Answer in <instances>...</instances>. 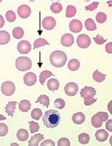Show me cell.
Instances as JSON below:
<instances>
[{
  "label": "cell",
  "mask_w": 112,
  "mask_h": 146,
  "mask_svg": "<svg viewBox=\"0 0 112 146\" xmlns=\"http://www.w3.org/2000/svg\"><path fill=\"white\" fill-rule=\"evenodd\" d=\"M60 121H61V115L56 110L47 111L43 118V122L44 125L48 128L56 127L60 123Z\"/></svg>",
  "instance_id": "1"
},
{
  "label": "cell",
  "mask_w": 112,
  "mask_h": 146,
  "mask_svg": "<svg viewBox=\"0 0 112 146\" xmlns=\"http://www.w3.org/2000/svg\"><path fill=\"white\" fill-rule=\"evenodd\" d=\"M67 56L62 51H54L50 55V62L52 66L56 68H60L66 65Z\"/></svg>",
  "instance_id": "2"
},
{
  "label": "cell",
  "mask_w": 112,
  "mask_h": 146,
  "mask_svg": "<svg viewBox=\"0 0 112 146\" xmlns=\"http://www.w3.org/2000/svg\"><path fill=\"white\" fill-rule=\"evenodd\" d=\"M15 66L19 71H26L32 68V62L28 57H19L15 61Z\"/></svg>",
  "instance_id": "3"
},
{
  "label": "cell",
  "mask_w": 112,
  "mask_h": 146,
  "mask_svg": "<svg viewBox=\"0 0 112 146\" xmlns=\"http://www.w3.org/2000/svg\"><path fill=\"white\" fill-rule=\"evenodd\" d=\"M1 90H2V93L6 96H11L14 94L15 91V86L12 82L7 81L1 86Z\"/></svg>",
  "instance_id": "4"
},
{
  "label": "cell",
  "mask_w": 112,
  "mask_h": 146,
  "mask_svg": "<svg viewBox=\"0 0 112 146\" xmlns=\"http://www.w3.org/2000/svg\"><path fill=\"white\" fill-rule=\"evenodd\" d=\"M77 44H78V47L82 48H86L89 47L91 44L90 37L85 34L79 35L77 38Z\"/></svg>",
  "instance_id": "5"
},
{
  "label": "cell",
  "mask_w": 112,
  "mask_h": 146,
  "mask_svg": "<svg viewBox=\"0 0 112 146\" xmlns=\"http://www.w3.org/2000/svg\"><path fill=\"white\" fill-rule=\"evenodd\" d=\"M78 86L75 82H69L65 86V93L69 96H74L78 93Z\"/></svg>",
  "instance_id": "6"
},
{
  "label": "cell",
  "mask_w": 112,
  "mask_h": 146,
  "mask_svg": "<svg viewBox=\"0 0 112 146\" xmlns=\"http://www.w3.org/2000/svg\"><path fill=\"white\" fill-rule=\"evenodd\" d=\"M17 49L21 54H27L31 51L32 49V45L31 44L27 41V40H22L17 45Z\"/></svg>",
  "instance_id": "7"
},
{
  "label": "cell",
  "mask_w": 112,
  "mask_h": 146,
  "mask_svg": "<svg viewBox=\"0 0 112 146\" xmlns=\"http://www.w3.org/2000/svg\"><path fill=\"white\" fill-rule=\"evenodd\" d=\"M42 26L46 30H52L56 26V20L52 17H45L42 20Z\"/></svg>",
  "instance_id": "8"
},
{
  "label": "cell",
  "mask_w": 112,
  "mask_h": 146,
  "mask_svg": "<svg viewBox=\"0 0 112 146\" xmlns=\"http://www.w3.org/2000/svg\"><path fill=\"white\" fill-rule=\"evenodd\" d=\"M36 80H37L36 75L32 72H29L28 74H26L23 77V82L28 86H32L35 85L36 82Z\"/></svg>",
  "instance_id": "9"
},
{
  "label": "cell",
  "mask_w": 112,
  "mask_h": 146,
  "mask_svg": "<svg viewBox=\"0 0 112 146\" xmlns=\"http://www.w3.org/2000/svg\"><path fill=\"white\" fill-rule=\"evenodd\" d=\"M95 94H96V90L91 86H85L81 90V96L83 99L93 98Z\"/></svg>",
  "instance_id": "10"
},
{
  "label": "cell",
  "mask_w": 112,
  "mask_h": 146,
  "mask_svg": "<svg viewBox=\"0 0 112 146\" xmlns=\"http://www.w3.org/2000/svg\"><path fill=\"white\" fill-rule=\"evenodd\" d=\"M18 14H19L20 18L26 19L28 18L31 15V8L28 7V5H21L19 6V8L17 9Z\"/></svg>",
  "instance_id": "11"
},
{
  "label": "cell",
  "mask_w": 112,
  "mask_h": 146,
  "mask_svg": "<svg viewBox=\"0 0 112 146\" xmlns=\"http://www.w3.org/2000/svg\"><path fill=\"white\" fill-rule=\"evenodd\" d=\"M74 41V38L73 35L70 33H66L61 37V44L65 47H70L71 45H73Z\"/></svg>",
  "instance_id": "12"
},
{
  "label": "cell",
  "mask_w": 112,
  "mask_h": 146,
  "mask_svg": "<svg viewBox=\"0 0 112 146\" xmlns=\"http://www.w3.org/2000/svg\"><path fill=\"white\" fill-rule=\"evenodd\" d=\"M70 29L73 33H80L82 29V23L78 19H74L70 23Z\"/></svg>",
  "instance_id": "13"
},
{
  "label": "cell",
  "mask_w": 112,
  "mask_h": 146,
  "mask_svg": "<svg viewBox=\"0 0 112 146\" xmlns=\"http://www.w3.org/2000/svg\"><path fill=\"white\" fill-rule=\"evenodd\" d=\"M108 137H109V134L107 132H106L105 130L103 129H100L96 132L95 133V137L97 139V141L100 142H104L107 140Z\"/></svg>",
  "instance_id": "14"
},
{
  "label": "cell",
  "mask_w": 112,
  "mask_h": 146,
  "mask_svg": "<svg viewBox=\"0 0 112 146\" xmlns=\"http://www.w3.org/2000/svg\"><path fill=\"white\" fill-rule=\"evenodd\" d=\"M73 122L76 124H82L85 122V116L83 113L82 112H78V113L74 114L73 117H72Z\"/></svg>",
  "instance_id": "15"
},
{
  "label": "cell",
  "mask_w": 112,
  "mask_h": 146,
  "mask_svg": "<svg viewBox=\"0 0 112 146\" xmlns=\"http://www.w3.org/2000/svg\"><path fill=\"white\" fill-rule=\"evenodd\" d=\"M43 139H44V136L42 134H36L30 139V141H28V145L38 146L40 141H41Z\"/></svg>",
  "instance_id": "16"
},
{
  "label": "cell",
  "mask_w": 112,
  "mask_h": 146,
  "mask_svg": "<svg viewBox=\"0 0 112 146\" xmlns=\"http://www.w3.org/2000/svg\"><path fill=\"white\" fill-rule=\"evenodd\" d=\"M47 86H48V89L51 91H55L56 90H58L59 86H60V83L58 80H56V78H51L50 80L48 81V83H47Z\"/></svg>",
  "instance_id": "17"
},
{
  "label": "cell",
  "mask_w": 112,
  "mask_h": 146,
  "mask_svg": "<svg viewBox=\"0 0 112 146\" xmlns=\"http://www.w3.org/2000/svg\"><path fill=\"white\" fill-rule=\"evenodd\" d=\"M103 123V119H102L101 116H100L99 115H98V114L93 115V116H92V118H91V124H92L94 127H102Z\"/></svg>",
  "instance_id": "18"
},
{
  "label": "cell",
  "mask_w": 112,
  "mask_h": 146,
  "mask_svg": "<svg viewBox=\"0 0 112 146\" xmlns=\"http://www.w3.org/2000/svg\"><path fill=\"white\" fill-rule=\"evenodd\" d=\"M11 40L9 33L6 31H0V44L4 45L9 43Z\"/></svg>",
  "instance_id": "19"
},
{
  "label": "cell",
  "mask_w": 112,
  "mask_h": 146,
  "mask_svg": "<svg viewBox=\"0 0 112 146\" xmlns=\"http://www.w3.org/2000/svg\"><path fill=\"white\" fill-rule=\"evenodd\" d=\"M15 107H16V102H9L8 104H7L5 110H6V113L7 114L10 116H13L15 110Z\"/></svg>",
  "instance_id": "20"
},
{
  "label": "cell",
  "mask_w": 112,
  "mask_h": 146,
  "mask_svg": "<svg viewBox=\"0 0 112 146\" xmlns=\"http://www.w3.org/2000/svg\"><path fill=\"white\" fill-rule=\"evenodd\" d=\"M19 108L22 112H28L31 108V103L28 100H22L19 102Z\"/></svg>",
  "instance_id": "21"
},
{
  "label": "cell",
  "mask_w": 112,
  "mask_h": 146,
  "mask_svg": "<svg viewBox=\"0 0 112 146\" xmlns=\"http://www.w3.org/2000/svg\"><path fill=\"white\" fill-rule=\"evenodd\" d=\"M16 137L19 141H26L28 140V137H29V134H28V132L26 129H19V131L17 132Z\"/></svg>",
  "instance_id": "22"
},
{
  "label": "cell",
  "mask_w": 112,
  "mask_h": 146,
  "mask_svg": "<svg viewBox=\"0 0 112 146\" xmlns=\"http://www.w3.org/2000/svg\"><path fill=\"white\" fill-rule=\"evenodd\" d=\"M68 67L71 71H76L79 69L80 62L77 59H71L68 63Z\"/></svg>",
  "instance_id": "23"
},
{
  "label": "cell",
  "mask_w": 112,
  "mask_h": 146,
  "mask_svg": "<svg viewBox=\"0 0 112 146\" xmlns=\"http://www.w3.org/2000/svg\"><path fill=\"white\" fill-rule=\"evenodd\" d=\"M52 74H53L52 73L51 71L44 70L43 71V72H41V74H40V82L42 85H44L47 78H48L49 77H51Z\"/></svg>",
  "instance_id": "24"
},
{
  "label": "cell",
  "mask_w": 112,
  "mask_h": 146,
  "mask_svg": "<svg viewBox=\"0 0 112 146\" xmlns=\"http://www.w3.org/2000/svg\"><path fill=\"white\" fill-rule=\"evenodd\" d=\"M93 80L96 81L97 82H102L105 80L106 78V74H103L102 73H100L98 70H95L93 74Z\"/></svg>",
  "instance_id": "25"
},
{
  "label": "cell",
  "mask_w": 112,
  "mask_h": 146,
  "mask_svg": "<svg viewBox=\"0 0 112 146\" xmlns=\"http://www.w3.org/2000/svg\"><path fill=\"white\" fill-rule=\"evenodd\" d=\"M77 13V9L73 5H69L66 8V17L67 18H71L73 16H74Z\"/></svg>",
  "instance_id": "26"
},
{
  "label": "cell",
  "mask_w": 112,
  "mask_h": 146,
  "mask_svg": "<svg viewBox=\"0 0 112 146\" xmlns=\"http://www.w3.org/2000/svg\"><path fill=\"white\" fill-rule=\"evenodd\" d=\"M12 34H13V36L15 39H21L23 36V29L20 27H17V28H15L12 31Z\"/></svg>",
  "instance_id": "27"
},
{
  "label": "cell",
  "mask_w": 112,
  "mask_h": 146,
  "mask_svg": "<svg viewBox=\"0 0 112 146\" xmlns=\"http://www.w3.org/2000/svg\"><path fill=\"white\" fill-rule=\"evenodd\" d=\"M85 29H87L88 31H94L95 29H97V26H96V24L93 22V20L92 19H86L85 22Z\"/></svg>",
  "instance_id": "28"
},
{
  "label": "cell",
  "mask_w": 112,
  "mask_h": 146,
  "mask_svg": "<svg viewBox=\"0 0 112 146\" xmlns=\"http://www.w3.org/2000/svg\"><path fill=\"white\" fill-rule=\"evenodd\" d=\"M45 44H49V43L46 40H44V39H42V38H39L37 40H35V42H34V49H36V48H40L44 46V45H45Z\"/></svg>",
  "instance_id": "29"
},
{
  "label": "cell",
  "mask_w": 112,
  "mask_h": 146,
  "mask_svg": "<svg viewBox=\"0 0 112 146\" xmlns=\"http://www.w3.org/2000/svg\"><path fill=\"white\" fill-rule=\"evenodd\" d=\"M49 98L47 95H40L38 99L36 100V103H40L44 107H48L49 106Z\"/></svg>",
  "instance_id": "30"
},
{
  "label": "cell",
  "mask_w": 112,
  "mask_h": 146,
  "mask_svg": "<svg viewBox=\"0 0 112 146\" xmlns=\"http://www.w3.org/2000/svg\"><path fill=\"white\" fill-rule=\"evenodd\" d=\"M31 116L32 119H36V120H39L41 116H42V111L39 108L33 109L32 113H31Z\"/></svg>",
  "instance_id": "31"
},
{
  "label": "cell",
  "mask_w": 112,
  "mask_h": 146,
  "mask_svg": "<svg viewBox=\"0 0 112 146\" xmlns=\"http://www.w3.org/2000/svg\"><path fill=\"white\" fill-rule=\"evenodd\" d=\"M50 9H51V11L53 13L57 14V13H60L62 11V6H61L60 3H52L51 5Z\"/></svg>",
  "instance_id": "32"
},
{
  "label": "cell",
  "mask_w": 112,
  "mask_h": 146,
  "mask_svg": "<svg viewBox=\"0 0 112 146\" xmlns=\"http://www.w3.org/2000/svg\"><path fill=\"white\" fill-rule=\"evenodd\" d=\"M78 141L82 145L88 144L89 141V136L86 133H82V134H80L79 137H78Z\"/></svg>",
  "instance_id": "33"
},
{
  "label": "cell",
  "mask_w": 112,
  "mask_h": 146,
  "mask_svg": "<svg viewBox=\"0 0 112 146\" xmlns=\"http://www.w3.org/2000/svg\"><path fill=\"white\" fill-rule=\"evenodd\" d=\"M96 20L99 24H103L107 20V15L103 12H98L96 15Z\"/></svg>",
  "instance_id": "34"
},
{
  "label": "cell",
  "mask_w": 112,
  "mask_h": 146,
  "mask_svg": "<svg viewBox=\"0 0 112 146\" xmlns=\"http://www.w3.org/2000/svg\"><path fill=\"white\" fill-rule=\"evenodd\" d=\"M29 128H30V131L32 133H35L39 131L40 129V125L38 124L36 122H33V121H30L29 122Z\"/></svg>",
  "instance_id": "35"
},
{
  "label": "cell",
  "mask_w": 112,
  "mask_h": 146,
  "mask_svg": "<svg viewBox=\"0 0 112 146\" xmlns=\"http://www.w3.org/2000/svg\"><path fill=\"white\" fill-rule=\"evenodd\" d=\"M54 106L56 107V108L63 109L65 108V106H66V102H65L64 99H57L54 102Z\"/></svg>",
  "instance_id": "36"
},
{
  "label": "cell",
  "mask_w": 112,
  "mask_h": 146,
  "mask_svg": "<svg viewBox=\"0 0 112 146\" xmlns=\"http://www.w3.org/2000/svg\"><path fill=\"white\" fill-rule=\"evenodd\" d=\"M6 18H7V20L9 21V22H14L15 19H16V15H15V13L14 11H8L6 13Z\"/></svg>",
  "instance_id": "37"
},
{
  "label": "cell",
  "mask_w": 112,
  "mask_h": 146,
  "mask_svg": "<svg viewBox=\"0 0 112 146\" xmlns=\"http://www.w3.org/2000/svg\"><path fill=\"white\" fill-rule=\"evenodd\" d=\"M8 132V127L5 123H0V137H5Z\"/></svg>",
  "instance_id": "38"
},
{
  "label": "cell",
  "mask_w": 112,
  "mask_h": 146,
  "mask_svg": "<svg viewBox=\"0 0 112 146\" xmlns=\"http://www.w3.org/2000/svg\"><path fill=\"white\" fill-rule=\"evenodd\" d=\"M57 145L58 146H70V141L69 139L67 138H61L58 142H57Z\"/></svg>",
  "instance_id": "39"
},
{
  "label": "cell",
  "mask_w": 112,
  "mask_h": 146,
  "mask_svg": "<svg viewBox=\"0 0 112 146\" xmlns=\"http://www.w3.org/2000/svg\"><path fill=\"white\" fill-rule=\"evenodd\" d=\"M93 40L97 44H103L105 41H107V39H104L103 36H101L100 35H97V36L93 37Z\"/></svg>",
  "instance_id": "40"
},
{
  "label": "cell",
  "mask_w": 112,
  "mask_h": 146,
  "mask_svg": "<svg viewBox=\"0 0 112 146\" xmlns=\"http://www.w3.org/2000/svg\"><path fill=\"white\" fill-rule=\"evenodd\" d=\"M98 3H99L98 2H93V3H92L89 6H86L85 7V10L86 11H93V10H95L98 7Z\"/></svg>",
  "instance_id": "41"
},
{
  "label": "cell",
  "mask_w": 112,
  "mask_h": 146,
  "mask_svg": "<svg viewBox=\"0 0 112 146\" xmlns=\"http://www.w3.org/2000/svg\"><path fill=\"white\" fill-rule=\"evenodd\" d=\"M84 104L85 106H90L94 103H96L97 99H93V98H88V99H84Z\"/></svg>",
  "instance_id": "42"
},
{
  "label": "cell",
  "mask_w": 112,
  "mask_h": 146,
  "mask_svg": "<svg viewBox=\"0 0 112 146\" xmlns=\"http://www.w3.org/2000/svg\"><path fill=\"white\" fill-rule=\"evenodd\" d=\"M40 146H55V143L51 140H46L45 141L41 143Z\"/></svg>",
  "instance_id": "43"
},
{
  "label": "cell",
  "mask_w": 112,
  "mask_h": 146,
  "mask_svg": "<svg viewBox=\"0 0 112 146\" xmlns=\"http://www.w3.org/2000/svg\"><path fill=\"white\" fill-rule=\"evenodd\" d=\"M98 115H99L101 118L103 119V122L104 121H107L108 119V118H109V115H108V114L107 112H103V111H100V112H98Z\"/></svg>",
  "instance_id": "44"
},
{
  "label": "cell",
  "mask_w": 112,
  "mask_h": 146,
  "mask_svg": "<svg viewBox=\"0 0 112 146\" xmlns=\"http://www.w3.org/2000/svg\"><path fill=\"white\" fill-rule=\"evenodd\" d=\"M106 51L110 54L112 53V42L108 43L106 45Z\"/></svg>",
  "instance_id": "45"
},
{
  "label": "cell",
  "mask_w": 112,
  "mask_h": 146,
  "mask_svg": "<svg viewBox=\"0 0 112 146\" xmlns=\"http://www.w3.org/2000/svg\"><path fill=\"white\" fill-rule=\"evenodd\" d=\"M111 124H112V119H110V120L107 123V125H106V127H107V129L109 132H112Z\"/></svg>",
  "instance_id": "46"
},
{
  "label": "cell",
  "mask_w": 112,
  "mask_h": 146,
  "mask_svg": "<svg viewBox=\"0 0 112 146\" xmlns=\"http://www.w3.org/2000/svg\"><path fill=\"white\" fill-rule=\"evenodd\" d=\"M4 24H5V22H4V19H3V17L2 15H0V29L3 27Z\"/></svg>",
  "instance_id": "47"
},
{
  "label": "cell",
  "mask_w": 112,
  "mask_h": 146,
  "mask_svg": "<svg viewBox=\"0 0 112 146\" xmlns=\"http://www.w3.org/2000/svg\"><path fill=\"white\" fill-rule=\"evenodd\" d=\"M111 104H112V102L111 101L109 104H108V110L110 111V113L112 114V111H111Z\"/></svg>",
  "instance_id": "48"
},
{
  "label": "cell",
  "mask_w": 112,
  "mask_h": 146,
  "mask_svg": "<svg viewBox=\"0 0 112 146\" xmlns=\"http://www.w3.org/2000/svg\"><path fill=\"white\" fill-rule=\"evenodd\" d=\"M5 119H6V117L3 115H0V120H5Z\"/></svg>",
  "instance_id": "49"
},
{
  "label": "cell",
  "mask_w": 112,
  "mask_h": 146,
  "mask_svg": "<svg viewBox=\"0 0 112 146\" xmlns=\"http://www.w3.org/2000/svg\"><path fill=\"white\" fill-rule=\"evenodd\" d=\"M11 145H17V144H11Z\"/></svg>",
  "instance_id": "50"
}]
</instances>
